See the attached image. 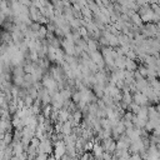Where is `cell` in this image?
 <instances>
[{"instance_id": "1", "label": "cell", "mask_w": 160, "mask_h": 160, "mask_svg": "<svg viewBox=\"0 0 160 160\" xmlns=\"http://www.w3.org/2000/svg\"><path fill=\"white\" fill-rule=\"evenodd\" d=\"M132 102L136 104L138 106H148L149 105V100L145 98V95L142 92H139V91H136L132 95Z\"/></svg>"}]
</instances>
